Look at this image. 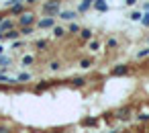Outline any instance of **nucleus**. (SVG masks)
Returning a JSON list of instances; mask_svg holds the SVG:
<instances>
[{"label": "nucleus", "instance_id": "1", "mask_svg": "<svg viewBox=\"0 0 149 133\" xmlns=\"http://www.w3.org/2000/svg\"><path fill=\"white\" fill-rule=\"evenodd\" d=\"M43 13H45L47 17H55V15H59V0H49V2L43 6Z\"/></svg>", "mask_w": 149, "mask_h": 133}, {"label": "nucleus", "instance_id": "2", "mask_svg": "<svg viewBox=\"0 0 149 133\" xmlns=\"http://www.w3.org/2000/svg\"><path fill=\"white\" fill-rule=\"evenodd\" d=\"M35 23V17L31 15V13H23V17L19 19V27H29V25H33Z\"/></svg>", "mask_w": 149, "mask_h": 133}, {"label": "nucleus", "instance_id": "3", "mask_svg": "<svg viewBox=\"0 0 149 133\" xmlns=\"http://www.w3.org/2000/svg\"><path fill=\"white\" fill-rule=\"evenodd\" d=\"M53 25H55L53 17H45V19H41V21L37 23V27H39V29H49V27H53Z\"/></svg>", "mask_w": 149, "mask_h": 133}, {"label": "nucleus", "instance_id": "4", "mask_svg": "<svg viewBox=\"0 0 149 133\" xmlns=\"http://www.w3.org/2000/svg\"><path fill=\"white\" fill-rule=\"evenodd\" d=\"M129 72V66H125V64H120V66H114L112 68V76H125Z\"/></svg>", "mask_w": 149, "mask_h": 133}, {"label": "nucleus", "instance_id": "5", "mask_svg": "<svg viewBox=\"0 0 149 133\" xmlns=\"http://www.w3.org/2000/svg\"><path fill=\"white\" fill-rule=\"evenodd\" d=\"M92 6L96 8V10H108V4H106V0H94V2H92Z\"/></svg>", "mask_w": 149, "mask_h": 133}, {"label": "nucleus", "instance_id": "6", "mask_svg": "<svg viewBox=\"0 0 149 133\" xmlns=\"http://www.w3.org/2000/svg\"><path fill=\"white\" fill-rule=\"evenodd\" d=\"M8 66H10V57L0 55V72H6V70H8Z\"/></svg>", "mask_w": 149, "mask_h": 133}, {"label": "nucleus", "instance_id": "7", "mask_svg": "<svg viewBox=\"0 0 149 133\" xmlns=\"http://www.w3.org/2000/svg\"><path fill=\"white\" fill-rule=\"evenodd\" d=\"M59 17H61L63 21H74V19H76V13H74V10H59Z\"/></svg>", "mask_w": 149, "mask_h": 133}, {"label": "nucleus", "instance_id": "8", "mask_svg": "<svg viewBox=\"0 0 149 133\" xmlns=\"http://www.w3.org/2000/svg\"><path fill=\"white\" fill-rule=\"evenodd\" d=\"M129 115H131V106H123L116 111V119H127Z\"/></svg>", "mask_w": 149, "mask_h": 133}, {"label": "nucleus", "instance_id": "9", "mask_svg": "<svg viewBox=\"0 0 149 133\" xmlns=\"http://www.w3.org/2000/svg\"><path fill=\"white\" fill-rule=\"evenodd\" d=\"M13 27H15L13 21H4V19H2V23H0V33H6V31H10Z\"/></svg>", "mask_w": 149, "mask_h": 133}, {"label": "nucleus", "instance_id": "10", "mask_svg": "<svg viewBox=\"0 0 149 133\" xmlns=\"http://www.w3.org/2000/svg\"><path fill=\"white\" fill-rule=\"evenodd\" d=\"M92 2H94V0H82V4L78 6V13H86V10L92 6Z\"/></svg>", "mask_w": 149, "mask_h": 133}, {"label": "nucleus", "instance_id": "11", "mask_svg": "<svg viewBox=\"0 0 149 133\" xmlns=\"http://www.w3.org/2000/svg\"><path fill=\"white\" fill-rule=\"evenodd\" d=\"M21 35V31H15V29H10V31H6L4 33V39H17Z\"/></svg>", "mask_w": 149, "mask_h": 133}, {"label": "nucleus", "instance_id": "12", "mask_svg": "<svg viewBox=\"0 0 149 133\" xmlns=\"http://www.w3.org/2000/svg\"><path fill=\"white\" fill-rule=\"evenodd\" d=\"M80 37H82L84 41H90V39H92V31H90V29H82V31H80Z\"/></svg>", "mask_w": 149, "mask_h": 133}, {"label": "nucleus", "instance_id": "13", "mask_svg": "<svg viewBox=\"0 0 149 133\" xmlns=\"http://www.w3.org/2000/svg\"><path fill=\"white\" fill-rule=\"evenodd\" d=\"M23 10H25V8H23V4H15V6L10 8V13H13V15H21Z\"/></svg>", "mask_w": 149, "mask_h": 133}, {"label": "nucleus", "instance_id": "14", "mask_svg": "<svg viewBox=\"0 0 149 133\" xmlns=\"http://www.w3.org/2000/svg\"><path fill=\"white\" fill-rule=\"evenodd\" d=\"M96 123H98V119H84L82 121V125H86V127H94Z\"/></svg>", "mask_w": 149, "mask_h": 133}, {"label": "nucleus", "instance_id": "15", "mask_svg": "<svg viewBox=\"0 0 149 133\" xmlns=\"http://www.w3.org/2000/svg\"><path fill=\"white\" fill-rule=\"evenodd\" d=\"M33 33V25H29V27H21V35H31Z\"/></svg>", "mask_w": 149, "mask_h": 133}, {"label": "nucleus", "instance_id": "16", "mask_svg": "<svg viewBox=\"0 0 149 133\" xmlns=\"http://www.w3.org/2000/svg\"><path fill=\"white\" fill-rule=\"evenodd\" d=\"M90 66H92V62H90V60H82V62H80V68H82V70H88Z\"/></svg>", "mask_w": 149, "mask_h": 133}, {"label": "nucleus", "instance_id": "17", "mask_svg": "<svg viewBox=\"0 0 149 133\" xmlns=\"http://www.w3.org/2000/svg\"><path fill=\"white\" fill-rule=\"evenodd\" d=\"M63 33H65V31H63L61 27H55V29H53V35H55V37H63Z\"/></svg>", "mask_w": 149, "mask_h": 133}, {"label": "nucleus", "instance_id": "18", "mask_svg": "<svg viewBox=\"0 0 149 133\" xmlns=\"http://www.w3.org/2000/svg\"><path fill=\"white\" fill-rule=\"evenodd\" d=\"M72 82H74V86H84V84H86V80H84V78H74Z\"/></svg>", "mask_w": 149, "mask_h": 133}, {"label": "nucleus", "instance_id": "19", "mask_svg": "<svg viewBox=\"0 0 149 133\" xmlns=\"http://www.w3.org/2000/svg\"><path fill=\"white\" fill-rule=\"evenodd\" d=\"M141 17H143V15H141V13H137V10H135V13H131V21H141Z\"/></svg>", "mask_w": 149, "mask_h": 133}, {"label": "nucleus", "instance_id": "20", "mask_svg": "<svg viewBox=\"0 0 149 133\" xmlns=\"http://www.w3.org/2000/svg\"><path fill=\"white\" fill-rule=\"evenodd\" d=\"M29 78H31V74H19L17 82H25V80H29Z\"/></svg>", "mask_w": 149, "mask_h": 133}, {"label": "nucleus", "instance_id": "21", "mask_svg": "<svg viewBox=\"0 0 149 133\" xmlns=\"http://www.w3.org/2000/svg\"><path fill=\"white\" fill-rule=\"evenodd\" d=\"M35 47L43 49V47H47V41H45V39H41V41H37V43H35Z\"/></svg>", "mask_w": 149, "mask_h": 133}, {"label": "nucleus", "instance_id": "22", "mask_svg": "<svg viewBox=\"0 0 149 133\" xmlns=\"http://www.w3.org/2000/svg\"><path fill=\"white\" fill-rule=\"evenodd\" d=\"M90 49H92V51H98V49H100V43H98V41H92V43H90Z\"/></svg>", "mask_w": 149, "mask_h": 133}, {"label": "nucleus", "instance_id": "23", "mask_svg": "<svg viewBox=\"0 0 149 133\" xmlns=\"http://www.w3.org/2000/svg\"><path fill=\"white\" fill-rule=\"evenodd\" d=\"M141 23H143V25H145V27H149V13H147V15H143V17H141Z\"/></svg>", "mask_w": 149, "mask_h": 133}, {"label": "nucleus", "instance_id": "24", "mask_svg": "<svg viewBox=\"0 0 149 133\" xmlns=\"http://www.w3.org/2000/svg\"><path fill=\"white\" fill-rule=\"evenodd\" d=\"M23 0H6V6H15V4H21Z\"/></svg>", "mask_w": 149, "mask_h": 133}, {"label": "nucleus", "instance_id": "25", "mask_svg": "<svg viewBox=\"0 0 149 133\" xmlns=\"http://www.w3.org/2000/svg\"><path fill=\"white\" fill-rule=\"evenodd\" d=\"M145 55H149V47H147V49H141V51L137 53V57H145Z\"/></svg>", "mask_w": 149, "mask_h": 133}, {"label": "nucleus", "instance_id": "26", "mask_svg": "<svg viewBox=\"0 0 149 133\" xmlns=\"http://www.w3.org/2000/svg\"><path fill=\"white\" fill-rule=\"evenodd\" d=\"M23 64H25V66H29V64H33V57H31V55H27V57H23Z\"/></svg>", "mask_w": 149, "mask_h": 133}, {"label": "nucleus", "instance_id": "27", "mask_svg": "<svg viewBox=\"0 0 149 133\" xmlns=\"http://www.w3.org/2000/svg\"><path fill=\"white\" fill-rule=\"evenodd\" d=\"M78 31H80L78 25H70V33H78Z\"/></svg>", "mask_w": 149, "mask_h": 133}, {"label": "nucleus", "instance_id": "28", "mask_svg": "<svg viewBox=\"0 0 149 133\" xmlns=\"http://www.w3.org/2000/svg\"><path fill=\"white\" fill-rule=\"evenodd\" d=\"M49 68H51V70H53V72H57V70H59V64H57V62H53V64H51V66H49Z\"/></svg>", "mask_w": 149, "mask_h": 133}, {"label": "nucleus", "instance_id": "29", "mask_svg": "<svg viewBox=\"0 0 149 133\" xmlns=\"http://www.w3.org/2000/svg\"><path fill=\"white\" fill-rule=\"evenodd\" d=\"M47 86H49V82H43V84H39V88H37V90H39V92H41V90H45V88H47Z\"/></svg>", "mask_w": 149, "mask_h": 133}, {"label": "nucleus", "instance_id": "30", "mask_svg": "<svg viewBox=\"0 0 149 133\" xmlns=\"http://www.w3.org/2000/svg\"><path fill=\"white\" fill-rule=\"evenodd\" d=\"M139 119H141V121H149V115H141Z\"/></svg>", "mask_w": 149, "mask_h": 133}, {"label": "nucleus", "instance_id": "31", "mask_svg": "<svg viewBox=\"0 0 149 133\" xmlns=\"http://www.w3.org/2000/svg\"><path fill=\"white\" fill-rule=\"evenodd\" d=\"M0 133H10V131H8L6 127H0Z\"/></svg>", "mask_w": 149, "mask_h": 133}, {"label": "nucleus", "instance_id": "32", "mask_svg": "<svg viewBox=\"0 0 149 133\" xmlns=\"http://www.w3.org/2000/svg\"><path fill=\"white\" fill-rule=\"evenodd\" d=\"M137 2V0H127V4H135Z\"/></svg>", "mask_w": 149, "mask_h": 133}, {"label": "nucleus", "instance_id": "33", "mask_svg": "<svg viewBox=\"0 0 149 133\" xmlns=\"http://www.w3.org/2000/svg\"><path fill=\"white\" fill-rule=\"evenodd\" d=\"M2 53H4V47H2V45H0V55H2Z\"/></svg>", "mask_w": 149, "mask_h": 133}, {"label": "nucleus", "instance_id": "34", "mask_svg": "<svg viewBox=\"0 0 149 133\" xmlns=\"http://www.w3.org/2000/svg\"><path fill=\"white\" fill-rule=\"evenodd\" d=\"M27 2H29V4H35V2H37V0H27Z\"/></svg>", "mask_w": 149, "mask_h": 133}, {"label": "nucleus", "instance_id": "35", "mask_svg": "<svg viewBox=\"0 0 149 133\" xmlns=\"http://www.w3.org/2000/svg\"><path fill=\"white\" fill-rule=\"evenodd\" d=\"M0 39H4V33H0Z\"/></svg>", "mask_w": 149, "mask_h": 133}, {"label": "nucleus", "instance_id": "36", "mask_svg": "<svg viewBox=\"0 0 149 133\" xmlns=\"http://www.w3.org/2000/svg\"><path fill=\"white\" fill-rule=\"evenodd\" d=\"M0 23H2V15H0Z\"/></svg>", "mask_w": 149, "mask_h": 133}]
</instances>
